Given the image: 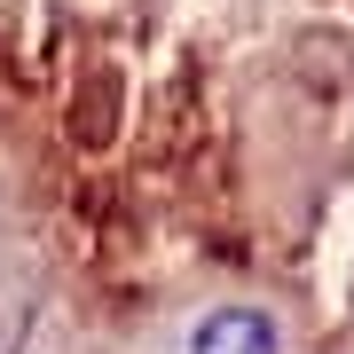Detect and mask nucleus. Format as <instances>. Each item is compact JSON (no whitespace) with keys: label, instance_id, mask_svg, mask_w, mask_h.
<instances>
[{"label":"nucleus","instance_id":"obj_1","mask_svg":"<svg viewBox=\"0 0 354 354\" xmlns=\"http://www.w3.org/2000/svg\"><path fill=\"white\" fill-rule=\"evenodd\" d=\"M189 354H283V330L268 307H213L189 330Z\"/></svg>","mask_w":354,"mask_h":354}]
</instances>
